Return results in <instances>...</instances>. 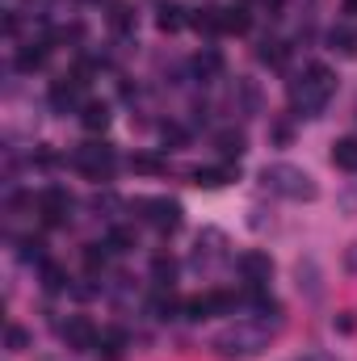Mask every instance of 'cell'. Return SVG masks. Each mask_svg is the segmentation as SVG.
<instances>
[{
  "label": "cell",
  "mask_w": 357,
  "mask_h": 361,
  "mask_svg": "<svg viewBox=\"0 0 357 361\" xmlns=\"http://www.w3.org/2000/svg\"><path fill=\"white\" fill-rule=\"evenodd\" d=\"M332 92H337V76H332V68H324V63H311L298 80H294V89H290V101L303 109V114H320L328 101H332Z\"/></svg>",
  "instance_id": "1"
},
{
  "label": "cell",
  "mask_w": 357,
  "mask_h": 361,
  "mask_svg": "<svg viewBox=\"0 0 357 361\" xmlns=\"http://www.w3.org/2000/svg\"><path fill=\"white\" fill-rule=\"evenodd\" d=\"M265 185L273 193H282V197H294V202H311L320 189H315V180L307 177L303 169H294V164H269L265 173Z\"/></svg>",
  "instance_id": "2"
},
{
  "label": "cell",
  "mask_w": 357,
  "mask_h": 361,
  "mask_svg": "<svg viewBox=\"0 0 357 361\" xmlns=\"http://www.w3.org/2000/svg\"><path fill=\"white\" fill-rule=\"evenodd\" d=\"M139 210L156 231H177L181 227V202H173V197H143Z\"/></svg>",
  "instance_id": "3"
},
{
  "label": "cell",
  "mask_w": 357,
  "mask_h": 361,
  "mask_svg": "<svg viewBox=\"0 0 357 361\" xmlns=\"http://www.w3.org/2000/svg\"><path fill=\"white\" fill-rule=\"evenodd\" d=\"M76 169L85 173V177H109L114 173V152L109 147H101V143H89V147H80L76 152Z\"/></svg>",
  "instance_id": "4"
},
{
  "label": "cell",
  "mask_w": 357,
  "mask_h": 361,
  "mask_svg": "<svg viewBox=\"0 0 357 361\" xmlns=\"http://www.w3.org/2000/svg\"><path fill=\"white\" fill-rule=\"evenodd\" d=\"M68 210H72V197H68L63 189H42V193H38V214H42L47 227L68 223Z\"/></svg>",
  "instance_id": "5"
},
{
  "label": "cell",
  "mask_w": 357,
  "mask_h": 361,
  "mask_svg": "<svg viewBox=\"0 0 357 361\" xmlns=\"http://www.w3.org/2000/svg\"><path fill=\"white\" fill-rule=\"evenodd\" d=\"M59 332H63L68 349H92L97 345V328H92V319H85V315H72Z\"/></svg>",
  "instance_id": "6"
},
{
  "label": "cell",
  "mask_w": 357,
  "mask_h": 361,
  "mask_svg": "<svg viewBox=\"0 0 357 361\" xmlns=\"http://www.w3.org/2000/svg\"><path fill=\"white\" fill-rule=\"evenodd\" d=\"M240 273H244V281H253V286H261V281H269L273 277V261H269V252H244L240 257Z\"/></svg>",
  "instance_id": "7"
},
{
  "label": "cell",
  "mask_w": 357,
  "mask_h": 361,
  "mask_svg": "<svg viewBox=\"0 0 357 361\" xmlns=\"http://www.w3.org/2000/svg\"><path fill=\"white\" fill-rule=\"evenodd\" d=\"M332 164L345 169V173H357V139H337L332 143Z\"/></svg>",
  "instance_id": "8"
},
{
  "label": "cell",
  "mask_w": 357,
  "mask_h": 361,
  "mask_svg": "<svg viewBox=\"0 0 357 361\" xmlns=\"http://www.w3.org/2000/svg\"><path fill=\"white\" fill-rule=\"evenodd\" d=\"M80 85H85V80H72V85H68V80H59V85L51 89V105H55V109H72V105H76V97H80Z\"/></svg>",
  "instance_id": "9"
},
{
  "label": "cell",
  "mask_w": 357,
  "mask_h": 361,
  "mask_svg": "<svg viewBox=\"0 0 357 361\" xmlns=\"http://www.w3.org/2000/svg\"><path fill=\"white\" fill-rule=\"evenodd\" d=\"M80 122H85V130H105V126H109V105L89 101V105L80 109Z\"/></svg>",
  "instance_id": "10"
},
{
  "label": "cell",
  "mask_w": 357,
  "mask_h": 361,
  "mask_svg": "<svg viewBox=\"0 0 357 361\" xmlns=\"http://www.w3.org/2000/svg\"><path fill=\"white\" fill-rule=\"evenodd\" d=\"M227 180H236V169H198L193 173V185H202V189H219Z\"/></svg>",
  "instance_id": "11"
},
{
  "label": "cell",
  "mask_w": 357,
  "mask_h": 361,
  "mask_svg": "<svg viewBox=\"0 0 357 361\" xmlns=\"http://www.w3.org/2000/svg\"><path fill=\"white\" fill-rule=\"evenodd\" d=\"M189 21H193V30H202V34H219V30H223V8H198Z\"/></svg>",
  "instance_id": "12"
},
{
  "label": "cell",
  "mask_w": 357,
  "mask_h": 361,
  "mask_svg": "<svg viewBox=\"0 0 357 361\" xmlns=\"http://www.w3.org/2000/svg\"><path fill=\"white\" fill-rule=\"evenodd\" d=\"M47 63V47H38V42H30L21 55H17V72H34V68H42Z\"/></svg>",
  "instance_id": "13"
},
{
  "label": "cell",
  "mask_w": 357,
  "mask_h": 361,
  "mask_svg": "<svg viewBox=\"0 0 357 361\" xmlns=\"http://www.w3.org/2000/svg\"><path fill=\"white\" fill-rule=\"evenodd\" d=\"M181 13H185L181 4H164V8H160V17H156V25H160L164 34H177L181 25H185V17H181Z\"/></svg>",
  "instance_id": "14"
},
{
  "label": "cell",
  "mask_w": 357,
  "mask_h": 361,
  "mask_svg": "<svg viewBox=\"0 0 357 361\" xmlns=\"http://www.w3.org/2000/svg\"><path fill=\"white\" fill-rule=\"evenodd\" d=\"M223 30H227V34H244V30H248V13H244L240 4H236V8H223Z\"/></svg>",
  "instance_id": "15"
},
{
  "label": "cell",
  "mask_w": 357,
  "mask_h": 361,
  "mask_svg": "<svg viewBox=\"0 0 357 361\" xmlns=\"http://www.w3.org/2000/svg\"><path fill=\"white\" fill-rule=\"evenodd\" d=\"M193 68H198V76H214V72L223 68V55H219V51H202V55L193 59Z\"/></svg>",
  "instance_id": "16"
},
{
  "label": "cell",
  "mask_w": 357,
  "mask_h": 361,
  "mask_svg": "<svg viewBox=\"0 0 357 361\" xmlns=\"http://www.w3.org/2000/svg\"><path fill=\"white\" fill-rule=\"evenodd\" d=\"M214 143H219L223 156H240V152H244V135H240V130H223Z\"/></svg>",
  "instance_id": "17"
},
{
  "label": "cell",
  "mask_w": 357,
  "mask_h": 361,
  "mask_svg": "<svg viewBox=\"0 0 357 361\" xmlns=\"http://www.w3.org/2000/svg\"><path fill=\"white\" fill-rule=\"evenodd\" d=\"M122 345H126V336H122V332H105V341H101L105 361H122ZM101 349H97V353H101Z\"/></svg>",
  "instance_id": "18"
},
{
  "label": "cell",
  "mask_w": 357,
  "mask_h": 361,
  "mask_svg": "<svg viewBox=\"0 0 357 361\" xmlns=\"http://www.w3.org/2000/svg\"><path fill=\"white\" fill-rule=\"evenodd\" d=\"M42 286H47L51 294H59V290L68 286V273L59 269V265H42Z\"/></svg>",
  "instance_id": "19"
},
{
  "label": "cell",
  "mask_w": 357,
  "mask_h": 361,
  "mask_svg": "<svg viewBox=\"0 0 357 361\" xmlns=\"http://www.w3.org/2000/svg\"><path fill=\"white\" fill-rule=\"evenodd\" d=\"M105 248H114V252H126V248H135V231H126V227H114V231H109V240H105Z\"/></svg>",
  "instance_id": "20"
},
{
  "label": "cell",
  "mask_w": 357,
  "mask_h": 361,
  "mask_svg": "<svg viewBox=\"0 0 357 361\" xmlns=\"http://www.w3.org/2000/svg\"><path fill=\"white\" fill-rule=\"evenodd\" d=\"M152 273H156V281H160V286H173V273H177V265H173L169 257H156V261H152Z\"/></svg>",
  "instance_id": "21"
},
{
  "label": "cell",
  "mask_w": 357,
  "mask_h": 361,
  "mask_svg": "<svg viewBox=\"0 0 357 361\" xmlns=\"http://www.w3.org/2000/svg\"><path fill=\"white\" fill-rule=\"evenodd\" d=\"M332 47H337L341 55H357V38H353V34H345V30H341V34H332Z\"/></svg>",
  "instance_id": "22"
},
{
  "label": "cell",
  "mask_w": 357,
  "mask_h": 361,
  "mask_svg": "<svg viewBox=\"0 0 357 361\" xmlns=\"http://www.w3.org/2000/svg\"><path fill=\"white\" fill-rule=\"evenodd\" d=\"M85 269L89 273L105 269V248H85Z\"/></svg>",
  "instance_id": "23"
},
{
  "label": "cell",
  "mask_w": 357,
  "mask_h": 361,
  "mask_svg": "<svg viewBox=\"0 0 357 361\" xmlns=\"http://www.w3.org/2000/svg\"><path fill=\"white\" fill-rule=\"evenodd\" d=\"M282 59H286L282 42H265V51H261V63H282Z\"/></svg>",
  "instance_id": "24"
},
{
  "label": "cell",
  "mask_w": 357,
  "mask_h": 361,
  "mask_svg": "<svg viewBox=\"0 0 357 361\" xmlns=\"http://www.w3.org/2000/svg\"><path fill=\"white\" fill-rule=\"evenodd\" d=\"M135 169H139V173H160L164 164H160V160H152V156H135Z\"/></svg>",
  "instance_id": "25"
},
{
  "label": "cell",
  "mask_w": 357,
  "mask_h": 361,
  "mask_svg": "<svg viewBox=\"0 0 357 361\" xmlns=\"http://www.w3.org/2000/svg\"><path fill=\"white\" fill-rule=\"evenodd\" d=\"M25 345V332L21 328H8V349H21Z\"/></svg>",
  "instance_id": "26"
},
{
  "label": "cell",
  "mask_w": 357,
  "mask_h": 361,
  "mask_svg": "<svg viewBox=\"0 0 357 361\" xmlns=\"http://www.w3.org/2000/svg\"><path fill=\"white\" fill-rule=\"evenodd\" d=\"M164 139H173V143H185V130H181V126H164Z\"/></svg>",
  "instance_id": "27"
},
{
  "label": "cell",
  "mask_w": 357,
  "mask_h": 361,
  "mask_svg": "<svg viewBox=\"0 0 357 361\" xmlns=\"http://www.w3.org/2000/svg\"><path fill=\"white\" fill-rule=\"evenodd\" d=\"M345 13H357V0H345Z\"/></svg>",
  "instance_id": "28"
},
{
  "label": "cell",
  "mask_w": 357,
  "mask_h": 361,
  "mask_svg": "<svg viewBox=\"0 0 357 361\" xmlns=\"http://www.w3.org/2000/svg\"><path fill=\"white\" fill-rule=\"evenodd\" d=\"M307 361H332V357H307Z\"/></svg>",
  "instance_id": "29"
}]
</instances>
